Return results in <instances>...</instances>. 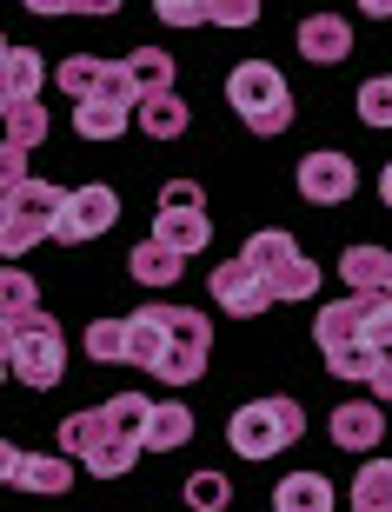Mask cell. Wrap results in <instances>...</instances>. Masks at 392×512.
<instances>
[{"label": "cell", "mask_w": 392, "mask_h": 512, "mask_svg": "<svg viewBox=\"0 0 392 512\" xmlns=\"http://www.w3.org/2000/svg\"><path fill=\"white\" fill-rule=\"evenodd\" d=\"M226 100H233V114L246 120L253 133H286L293 127V87L273 60H240L233 74H226Z\"/></svg>", "instance_id": "6da1fadb"}, {"label": "cell", "mask_w": 392, "mask_h": 512, "mask_svg": "<svg viewBox=\"0 0 392 512\" xmlns=\"http://www.w3.org/2000/svg\"><path fill=\"white\" fill-rule=\"evenodd\" d=\"M54 453H67L74 466H87L94 479H127L133 466H140V446L113 433L100 406H94V413H67V419H60V446H54Z\"/></svg>", "instance_id": "7a4b0ae2"}, {"label": "cell", "mask_w": 392, "mask_h": 512, "mask_svg": "<svg viewBox=\"0 0 392 512\" xmlns=\"http://www.w3.org/2000/svg\"><path fill=\"white\" fill-rule=\"evenodd\" d=\"M299 433H306V413H299V399H286V393H266V399H253V406H240L233 426H226V439H233L240 459H273V453H286V446H299Z\"/></svg>", "instance_id": "3957f363"}, {"label": "cell", "mask_w": 392, "mask_h": 512, "mask_svg": "<svg viewBox=\"0 0 392 512\" xmlns=\"http://www.w3.org/2000/svg\"><path fill=\"white\" fill-rule=\"evenodd\" d=\"M67 207V193L54 180H27L20 193L0 200V260H20V253H34L40 240H54V220Z\"/></svg>", "instance_id": "277c9868"}, {"label": "cell", "mask_w": 392, "mask_h": 512, "mask_svg": "<svg viewBox=\"0 0 392 512\" xmlns=\"http://www.w3.org/2000/svg\"><path fill=\"white\" fill-rule=\"evenodd\" d=\"M7 373L27 386H60V373H67V333H60L54 313H34V320L14 326V346H7Z\"/></svg>", "instance_id": "5b68a950"}, {"label": "cell", "mask_w": 392, "mask_h": 512, "mask_svg": "<svg viewBox=\"0 0 392 512\" xmlns=\"http://www.w3.org/2000/svg\"><path fill=\"white\" fill-rule=\"evenodd\" d=\"M153 240L167 253H200L206 240H213V220H206V193L200 180H167L160 187V207H153Z\"/></svg>", "instance_id": "8992f818"}, {"label": "cell", "mask_w": 392, "mask_h": 512, "mask_svg": "<svg viewBox=\"0 0 392 512\" xmlns=\"http://www.w3.org/2000/svg\"><path fill=\"white\" fill-rule=\"evenodd\" d=\"M206 346H213V326L193 306H167V360L153 366L160 386H193L206 373Z\"/></svg>", "instance_id": "52a82bcc"}, {"label": "cell", "mask_w": 392, "mask_h": 512, "mask_svg": "<svg viewBox=\"0 0 392 512\" xmlns=\"http://www.w3.org/2000/svg\"><path fill=\"white\" fill-rule=\"evenodd\" d=\"M113 220H120V193H113V187H74V193H67V207H60V220H54V240H60V247H80V240L107 233Z\"/></svg>", "instance_id": "ba28073f"}, {"label": "cell", "mask_w": 392, "mask_h": 512, "mask_svg": "<svg viewBox=\"0 0 392 512\" xmlns=\"http://www.w3.org/2000/svg\"><path fill=\"white\" fill-rule=\"evenodd\" d=\"M353 187H359V167L346 160V153H306L299 160V193L313 200V207H339V200H353Z\"/></svg>", "instance_id": "9c48e42d"}, {"label": "cell", "mask_w": 392, "mask_h": 512, "mask_svg": "<svg viewBox=\"0 0 392 512\" xmlns=\"http://www.w3.org/2000/svg\"><path fill=\"white\" fill-rule=\"evenodd\" d=\"M213 306L233 313V320H260L266 306H273V293H266L240 260H226V266H213Z\"/></svg>", "instance_id": "30bf717a"}, {"label": "cell", "mask_w": 392, "mask_h": 512, "mask_svg": "<svg viewBox=\"0 0 392 512\" xmlns=\"http://www.w3.org/2000/svg\"><path fill=\"white\" fill-rule=\"evenodd\" d=\"M326 433H333V446H346V453H373L379 439H386V413H379V399H346Z\"/></svg>", "instance_id": "8fae6325"}, {"label": "cell", "mask_w": 392, "mask_h": 512, "mask_svg": "<svg viewBox=\"0 0 392 512\" xmlns=\"http://www.w3.org/2000/svg\"><path fill=\"white\" fill-rule=\"evenodd\" d=\"M160 360H167V306L153 300V306H140V313H127V366L153 373Z\"/></svg>", "instance_id": "7c38bea8"}, {"label": "cell", "mask_w": 392, "mask_h": 512, "mask_svg": "<svg viewBox=\"0 0 392 512\" xmlns=\"http://www.w3.org/2000/svg\"><path fill=\"white\" fill-rule=\"evenodd\" d=\"M299 54L319 60V67L346 60V54H353V20H339V14H306V20H299Z\"/></svg>", "instance_id": "4fadbf2b"}, {"label": "cell", "mask_w": 392, "mask_h": 512, "mask_svg": "<svg viewBox=\"0 0 392 512\" xmlns=\"http://www.w3.org/2000/svg\"><path fill=\"white\" fill-rule=\"evenodd\" d=\"M193 439V413L180 406V399H153V413H147V433H140V453H180Z\"/></svg>", "instance_id": "5bb4252c"}, {"label": "cell", "mask_w": 392, "mask_h": 512, "mask_svg": "<svg viewBox=\"0 0 392 512\" xmlns=\"http://www.w3.org/2000/svg\"><path fill=\"white\" fill-rule=\"evenodd\" d=\"M14 486H20V493H34V499H60L67 486H74V459H67V453H27Z\"/></svg>", "instance_id": "9a60e30c"}, {"label": "cell", "mask_w": 392, "mask_h": 512, "mask_svg": "<svg viewBox=\"0 0 392 512\" xmlns=\"http://www.w3.org/2000/svg\"><path fill=\"white\" fill-rule=\"evenodd\" d=\"M40 87H47V60H40L34 47H7V60H0V94L7 100H40Z\"/></svg>", "instance_id": "2e32d148"}, {"label": "cell", "mask_w": 392, "mask_h": 512, "mask_svg": "<svg viewBox=\"0 0 392 512\" xmlns=\"http://www.w3.org/2000/svg\"><path fill=\"white\" fill-rule=\"evenodd\" d=\"M34 313H40V280L20 273V266H0V326L14 333V326L34 320Z\"/></svg>", "instance_id": "e0dca14e"}, {"label": "cell", "mask_w": 392, "mask_h": 512, "mask_svg": "<svg viewBox=\"0 0 392 512\" xmlns=\"http://www.w3.org/2000/svg\"><path fill=\"white\" fill-rule=\"evenodd\" d=\"M47 127H54V120H47L40 100H7V114H0V140L20 147V153H34L40 140H47Z\"/></svg>", "instance_id": "ac0fdd59"}, {"label": "cell", "mask_w": 392, "mask_h": 512, "mask_svg": "<svg viewBox=\"0 0 392 512\" xmlns=\"http://www.w3.org/2000/svg\"><path fill=\"white\" fill-rule=\"evenodd\" d=\"M293 253H299V247H293V233H286V227H260L253 240H246L240 266H246V273H253V280L266 286V273H280V266L293 260Z\"/></svg>", "instance_id": "d6986e66"}, {"label": "cell", "mask_w": 392, "mask_h": 512, "mask_svg": "<svg viewBox=\"0 0 392 512\" xmlns=\"http://www.w3.org/2000/svg\"><path fill=\"white\" fill-rule=\"evenodd\" d=\"M313 340H319V360H326V353H339V346H353V340H359V300H353V293H346V300H333V306H319Z\"/></svg>", "instance_id": "ffe728a7"}, {"label": "cell", "mask_w": 392, "mask_h": 512, "mask_svg": "<svg viewBox=\"0 0 392 512\" xmlns=\"http://www.w3.org/2000/svg\"><path fill=\"white\" fill-rule=\"evenodd\" d=\"M273 512H333V486H326V473H286L280 493H273Z\"/></svg>", "instance_id": "44dd1931"}, {"label": "cell", "mask_w": 392, "mask_h": 512, "mask_svg": "<svg viewBox=\"0 0 392 512\" xmlns=\"http://www.w3.org/2000/svg\"><path fill=\"white\" fill-rule=\"evenodd\" d=\"M180 253H167L160 240H140V247L127 253V273H133V286H180Z\"/></svg>", "instance_id": "7402d4cb"}, {"label": "cell", "mask_w": 392, "mask_h": 512, "mask_svg": "<svg viewBox=\"0 0 392 512\" xmlns=\"http://www.w3.org/2000/svg\"><path fill=\"white\" fill-rule=\"evenodd\" d=\"M120 67H127V80H133V94H140V100L173 94V54H160V47H140V54H127Z\"/></svg>", "instance_id": "603a6c76"}, {"label": "cell", "mask_w": 392, "mask_h": 512, "mask_svg": "<svg viewBox=\"0 0 392 512\" xmlns=\"http://www.w3.org/2000/svg\"><path fill=\"white\" fill-rule=\"evenodd\" d=\"M133 114H140V127H147L153 140H180V133H187V120H193L180 94H153V100H140Z\"/></svg>", "instance_id": "cb8c5ba5"}, {"label": "cell", "mask_w": 392, "mask_h": 512, "mask_svg": "<svg viewBox=\"0 0 392 512\" xmlns=\"http://www.w3.org/2000/svg\"><path fill=\"white\" fill-rule=\"evenodd\" d=\"M353 512H392V459H366L353 479Z\"/></svg>", "instance_id": "d4e9b609"}, {"label": "cell", "mask_w": 392, "mask_h": 512, "mask_svg": "<svg viewBox=\"0 0 392 512\" xmlns=\"http://www.w3.org/2000/svg\"><path fill=\"white\" fill-rule=\"evenodd\" d=\"M379 273H386V247H346V260H339V280L353 286V300L379 293Z\"/></svg>", "instance_id": "484cf974"}, {"label": "cell", "mask_w": 392, "mask_h": 512, "mask_svg": "<svg viewBox=\"0 0 392 512\" xmlns=\"http://www.w3.org/2000/svg\"><path fill=\"white\" fill-rule=\"evenodd\" d=\"M266 293H273V300H313L319 293V266L306 260V253H293L280 273H266Z\"/></svg>", "instance_id": "4316f807"}, {"label": "cell", "mask_w": 392, "mask_h": 512, "mask_svg": "<svg viewBox=\"0 0 392 512\" xmlns=\"http://www.w3.org/2000/svg\"><path fill=\"white\" fill-rule=\"evenodd\" d=\"M100 80H107V60H94V54H74V60H60V67H54V87H60V94H74V100H94Z\"/></svg>", "instance_id": "83f0119b"}, {"label": "cell", "mask_w": 392, "mask_h": 512, "mask_svg": "<svg viewBox=\"0 0 392 512\" xmlns=\"http://www.w3.org/2000/svg\"><path fill=\"white\" fill-rule=\"evenodd\" d=\"M100 413H107V426L120 439H133V446H140V433H147V413H153V399L147 393H113L107 406H100Z\"/></svg>", "instance_id": "f1b7e54d"}, {"label": "cell", "mask_w": 392, "mask_h": 512, "mask_svg": "<svg viewBox=\"0 0 392 512\" xmlns=\"http://www.w3.org/2000/svg\"><path fill=\"white\" fill-rule=\"evenodd\" d=\"M74 127H80V140H120V133H127V114L107 107V100H80Z\"/></svg>", "instance_id": "f546056e"}, {"label": "cell", "mask_w": 392, "mask_h": 512, "mask_svg": "<svg viewBox=\"0 0 392 512\" xmlns=\"http://www.w3.org/2000/svg\"><path fill=\"white\" fill-rule=\"evenodd\" d=\"M359 340L373 346V353H392V300L386 293H366L359 300Z\"/></svg>", "instance_id": "4dcf8cb0"}, {"label": "cell", "mask_w": 392, "mask_h": 512, "mask_svg": "<svg viewBox=\"0 0 392 512\" xmlns=\"http://www.w3.org/2000/svg\"><path fill=\"white\" fill-rule=\"evenodd\" d=\"M87 360L127 366V320H94V326H87Z\"/></svg>", "instance_id": "1f68e13d"}, {"label": "cell", "mask_w": 392, "mask_h": 512, "mask_svg": "<svg viewBox=\"0 0 392 512\" xmlns=\"http://www.w3.org/2000/svg\"><path fill=\"white\" fill-rule=\"evenodd\" d=\"M373 346L366 340H353V346H339V353H326V373H333V380H353V386H366L373 380Z\"/></svg>", "instance_id": "d6a6232c"}, {"label": "cell", "mask_w": 392, "mask_h": 512, "mask_svg": "<svg viewBox=\"0 0 392 512\" xmlns=\"http://www.w3.org/2000/svg\"><path fill=\"white\" fill-rule=\"evenodd\" d=\"M359 120H366L373 133L392 127V74H373L366 87H359Z\"/></svg>", "instance_id": "836d02e7"}, {"label": "cell", "mask_w": 392, "mask_h": 512, "mask_svg": "<svg viewBox=\"0 0 392 512\" xmlns=\"http://www.w3.org/2000/svg\"><path fill=\"white\" fill-rule=\"evenodd\" d=\"M187 506H193V512L233 506V486H226V473H193V479H187Z\"/></svg>", "instance_id": "e575fe53"}, {"label": "cell", "mask_w": 392, "mask_h": 512, "mask_svg": "<svg viewBox=\"0 0 392 512\" xmlns=\"http://www.w3.org/2000/svg\"><path fill=\"white\" fill-rule=\"evenodd\" d=\"M94 100H107V107H120V114H133V107H140V94H133V80H127V67H120V60H107V80H100Z\"/></svg>", "instance_id": "d590c367"}, {"label": "cell", "mask_w": 392, "mask_h": 512, "mask_svg": "<svg viewBox=\"0 0 392 512\" xmlns=\"http://www.w3.org/2000/svg\"><path fill=\"white\" fill-rule=\"evenodd\" d=\"M27 180H34V173H27V153L0 140V200H7V193H20Z\"/></svg>", "instance_id": "8d00e7d4"}, {"label": "cell", "mask_w": 392, "mask_h": 512, "mask_svg": "<svg viewBox=\"0 0 392 512\" xmlns=\"http://www.w3.org/2000/svg\"><path fill=\"white\" fill-rule=\"evenodd\" d=\"M160 20H173V27H206V20H213V0H160Z\"/></svg>", "instance_id": "74e56055"}, {"label": "cell", "mask_w": 392, "mask_h": 512, "mask_svg": "<svg viewBox=\"0 0 392 512\" xmlns=\"http://www.w3.org/2000/svg\"><path fill=\"white\" fill-rule=\"evenodd\" d=\"M20 459H27V453H20L14 439H0V486H14V479H20Z\"/></svg>", "instance_id": "f35d334b"}, {"label": "cell", "mask_w": 392, "mask_h": 512, "mask_svg": "<svg viewBox=\"0 0 392 512\" xmlns=\"http://www.w3.org/2000/svg\"><path fill=\"white\" fill-rule=\"evenodd\" d=\"M366 386H373L379 399H392V353H379V360H373V380H366Z\"/></svg>", "instance_id": "ab89813d"}, {"label": "cell", "mask_w": 392, "mask_h": 512, "mask_svg": "<svg viewBox=\"0 0 392 512\" xmlns=\"http://www.w3.org/2000/svg\"><path fill=\"white\" fill-rule=\"evenodd\" d=\"M366 14H373V20H392V0H366Z\"/></svg>", "instance_id": "60d3db41"}, {"label": "cell", "mask_w": 392, "mask_h": 512, "mask_svg": "<svg viewBox=\"0 0 392 512\" xmlns=\"http://www.w3.org/2000/svg\"><path fill=\"white\" fill-rule=\"evenodd\" d=\"M379 200H386V207H392V167L379 173Z\"/></svg>", "instance_id": "b9f144b4"}, {"label": "cell", "mask_w": 392, "mask_h": 512, "mask_svg": "<svg viewBox=\"0 0 392 512\" xmlns=\"http://www.w3.org/2000/svg\"><path fill=\"white\" fill-rule=\"evenodd\" d=\"M379 293H386V300H392V253H386V273H379Z\"/></svg>", "instance_id": "7bdbcfd3"}, {"label": "cell", "mask_w": 392, "mask_h": 512, "mask_svg": "<svg viewBox=\"0 0 392 512\" xmlns=\"http://www.w3.org/2000/svg\"><path fill=\"white\" fill-rule=\"evenodd\" d=\"M0 114H7V94H0Z\"/></svg>", "instance_id": "ee69618b"}, {"label": "cell", "mask_w": 392, "mask_h": 512, "mask_svg": "<svg viewBox=\"0 0 392 512\" xmlns=\"http://www.w3.org/2000/svg\"><path fill=\"white\" fill-rule=\"evenodd\" d=\"M0 60H7V40H0Z\"/></svg>", "instance_id": "f6af8a7d"}, {"label": "cell", "mask_w": 392, "mask_h": 512, "mask_svg": "<svg viewBox=\"0 0 392 512\" xmlns=\"http://www.w3.org/2000/svg\"><path fill=\"white\" fill-rule=\"evenodd\" d=\"M0 380H7V366H0Z\"/></svg>", "instance_id": "bcb514c9"}]
</instances>
